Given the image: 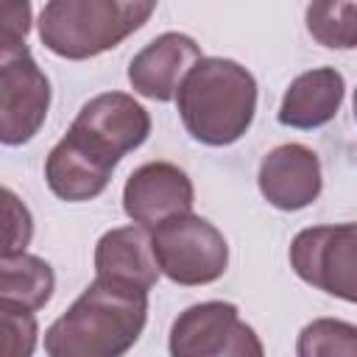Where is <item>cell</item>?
I'll return each mask as SVG.
<instances>
[{
    "mask_svg": "<svg viewBox=\"0 0 357 357\" xmlns=\"http://www.w3.org/2000/svg\"><path fill=\"white\" fill-rule=\"evenodd\" d=\"M28 31H31V3L3 0L0 3V53L22 50Z\"/></svg>",
    "mask_w": 357,
    "mask_h": 357,
    "instance_id": "cell-20",
    "label": "cell"
},
{
    "mask_svg": "<svg viewBox=\"0 0 357 357\" xmlns=\"http://www.w3.org/2000/svg\"><path fill=\"white\" fill-rule=\"evenodd\" d=\"M343 75L335 67H315L296 75L282 98L279 123L290 128L326 126L343 103Z\"/></svg>",
    "mask_w": 357,
    "mask_h": 357,
    "instance_id": "cell-14",
    "label": "cell"
},
{
    "mask_svg": "<svg viewBox=\"0 0 357 357\" xmlns=\"http://www.w3.org/2000/svg\"><path fill=\"white\" fill-rule=\"evenodd\" d=\"M47 106L50 81L28 47L0 53V139L6 145L28 142L42 128Z\"/></svg>",
    "mask_w": 357,
    "mask_h": 357,
    "instance_id": "cell-7",
    "label": "cell"
},
{
    "mask_svg": "<svg viewBox=\"0 0 357 357\" xmlns=\"http://www.w3.org/2000/svg\"><path fill=\"white\" fill-rule=\"evenodd\" d=\"M148 321V290L95 279L45 332L50 357H117L128 351Z\"/></svg>",
    "mask_w": 357,
    "mask_h": 357,
    "instance_id": "cell-1",
    "label": "cell"
},
{
    "mask_svg": "<svg viewBox=\"0 0 357 357\" xmlns=\"http://www.w3.org/2000/svg\"><path fill=\"white\" fill-rule=\"evenodd\" d=\"M354 120H357V89H354Z\"/></svg>",
    "mask_w": 357,
    "mask_h": 357,
    "instance_id": "cell-21",
    "label": "cell"
},
{
    "mask_svg": "<svg viewBox=\"0 0 357 357\" xmlns=\"http://www.w3.org/2000/svg\"><path fill=\"white\" fill-rule=\"evenodd\" d=\"M195 190L190 176L173 162L139 165L123 187V209L134 223L156 229L159 223L187 215L192 209Z\"/></svg>",
    "mask_w": 357,
    "mask_h": 357,
    "instance_id": "cell-9",
    "label": "cell"
},
{
    "mask_svg": "<svg viewBox=\"0 0 357 357\" xmlns=\"http://www.w3.org/2000/svg\"><path fill=\"white\" fill-rule=\"evenodd\" d=\"M296 351L301 357H357V326L337 318H318L301 329Z\"/></svg>",
    "mask_w": 357,
    "mask_h": 357,
    "instance_id": "cell-17",
    "label": "cell"
},
{
    "mask_svg": "<svg viewBox=\"0 0 357 357\" xmlns=\"http://www.w3.org/2000/svg\"><path fill=\"white\" fill-rule=\"evenodd\" d=\"M290 265L307 284L357 304V223L298 231L290 245Z\"/></svg>",
    "mask_w": 357,
    "mask_h": 357,
    "instance_id": "cell-5",
    "label": "cell"
},
{
    "mask_svg": "<svg viewBox=\"0 0 357 357\" xmlns=\"http://www.w3.org/2000/svg\"><path fill=\"white\" fill-rule=\"evenodd\" d=\"M73 128L89 137L114 159H120L148 139L151 117L131 95L100 92L81 106L78 117L73 120Z\"/></svg>",
    "mask_w": 357,
    "mask_h": 357,
    "instance_id": "cell-11",
    "label": "cell"
},
{
    "mask_svg": "<svg viewBox=\"0 0 357 357\" xmlns=\"http://www.w3.org/2000/svg\"><path fill=\"white\" fill-rule=\"evenodd\" d=\"M176 103L192 139L204 145H231L254 120L257 81L231 59H201L178 86Z\"/></svg>",
    "mask_w": 357,
    "mask_h": 357,
    "instance_id": "cell-2",
    "label": "cell"
},
{
    "mask_svg": "<svg viewBox=\"0 0 357 357\" xmlns=\"http://www.w3.org/2000/svg\"><path fill=\"white\" fill-rule=\"evenodd\" d=\"M257 178L265 201L284 212L304 209L321 195L318 153L298 142H287L265 153Z\"/></svg>",
    "mask_w": 357,
    "mask_h": 357,
    "instance_id": "cell-12",
    "label": "cell"
},
{
    "mask_svg": "<svg viewBox=\"0 0 357 357\" xmlns=\"http://www.w3.org/2000/svg\"><path fill=\"white\" fill-rule=\"evenodd\" d=\"M3 254H20L25 251V245L31 243L33 234V223H31V212L25 209V204L6 187L3 190Z\"/></svg>",
    "mask_w": 357,
    "mask_h": 357,
    "instance_id": "cell-19",
    "label": "cell"
},
{
    "mask_svg": "<svg viewBox=\"0 0 357 357\" xmlns=\"http://www.w3.org/2000/svg\"><path fill=\"white\" fill-rule=\"evenodd\" d=\"M201 47L192 36L167 31L151 39L128 64V81L134 92L151 100H173L187 73L201 61Z\"/></svg>",
    "mask_w": 357,
    "mask_h": 357,
    "instance_id": "cell-10",
    "label": "cell"
},
{
    "mask_svg": "<svg viewBox=\"0 0 357 357\" xmlns=\"http://www.w3.org/2000/svg\"><path fill=\"white\" fill-rule=\"evenodd\" d=\"M56 287L53 268L33 254H3L0 257V301L42 310Z\"/></svg>",
    "mask_w": 357,
    "mask_h": 357,
    "instance_id": "cell-15",
    "label": "cell"
},
{
    "mask_svg": "<svg viewBox=\"0 0 357 357\" xmlns=\"http://www.w3.org/2000/svg\"><path fill=\"white\" fill-rule=\"evenodd\" d=\"M117 162L120 159L70 126L45 159V178L61 201H89L106 190Z\"/></svg>",
    "mask_w": 357,
    "mask_h": 357,
    "instance_id": "cell-8",
    "label": "cell"
},
{
    "mask_svg": "<svg viewBox=\"0 0 357 357\" xmlns=\"http://www.w3.org/2000/svg\"><path fill=\"white\" fill-rule=\"evenodd\" d=\"M307 31L324 47H357V0H310Z\"/></svg>",
    "mask_w": 357,
    "mask_h": 357,
    "instance_id": "cell-16",
    "label": "cell"
},
{
    "mask_svg": "<svg viewBox=\"0 0 357 357\" xmlns=\"http://www.w3.org/2000/svg\"><path fill=\"white\" fill-rule=\"evenodd\" d=\"M134 25L120 0H47L39 17L42 45L61 59H92L117 47Z\"/></svg>",
    "mask_w": 357,
    "mask_h": 357,
    "instance_id": "cell-3",
    "label": "cell"
},
{
    "mask_svg": "<svg viewBox=\"0 0 357 357\" xmlns=\"http://www.w3.org/2000/svg\"><path fill=\"white\" fill-rule=\"evenodd\" d=\"M36 346L33 310L0 301V357H28Z\"/></svg>",
    "mask_w": 357,
    "mask_h": 357,
    "instance_id": "cell-18",
    "label": "cell"
},
{
    "mask_svg": "<svg viewBox=\"0 0 357 357\" xmlns=\"http://www.w3.org/2000/svg\"><path fill=\"white\" fill-rule=\"evenodd\" d=\"M95 271L100 279L151 290L159 282L162 268L148 226L137 223L106 231L95 245Z\"/></svg>",
    "mask_w": 357,
    "mask_h": 357,
    "instance_id": "cell-13",
    "label": "cell"
},
{
    "mask_svg": "<svg viewBox=\"0 0 357 357\" xmlns=\"http://www.w3.org/2000/svg\"><path fill=\"white\" fill-rule=\"evenodd\" d=\"M153 251L162 273L176 284H209L229 265L226 237L204 218L187 212L153 229Z\"/></svg>",
    "mask_w": 357,
    "mask_h": 357,
    "instance_id": "cell-4",
    "label": "cell"
},
{
    "mask_svg": "<svg viewBox=\"0 0 357 357\" xmlns=\"http://www.w3.org/2000/svg\"><path fill=\"white\" fill-rule=\"evenodd\" d=\"M262 351L257 332L226 301L192 304L170 329V354L176 357H262Z\"/></svg>",
    "mask_w": 357,
    "mask_h": 357,
    "instance_id": "cell-6",
    "label": "cell"
}]
</instances>
